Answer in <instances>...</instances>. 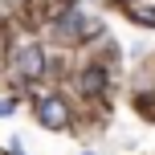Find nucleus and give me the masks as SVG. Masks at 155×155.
Listing matches in <instances>:
<instances>
[{"label":"nucleus","instance_id":"f257e3e1","mask_svg":"<svg viewBox=\"0 0 155 155\" xmlns=\"http://www.w3.org/2000/svg\"><path fill=\"white\" fill-rule=\"evenodd\" d=\"M37 118L49 131H61V127H70V106H65L57 94H45V98L37 102Z\"/></svg>","mask_w":155,"mask_h":155},{"label":"nucleus","instance_id":"f03ea898","mask_svg":"<svg viewBox=\"0 0 155 155\" xmlns=\"http://www.w3.org/2000/svg\"><path fill=\"white\" fill-rule=\"evenodd\" d=\"M16 70H21L25 78H37L41 70H45V53H41L37 45H25L21 53H16Z\"/></svg>","mask_w":155,"mask_h":155},{"label":"nucleus","instance_id":"7ed1b4c3","mask_svg":"<svg viewBox=\"0 0 155 155\" xmlns=\"http://www.w3.org/2000/svg\"><path fill=\"white\" fill-rule=\"evenodd\" d=\"M78 21H82V16H78V8H70V16H61V33L70 29V25H78ZM98 29H102L98 21H86L82 29H78V37H94V33H98Z\"/></svg>","mask_w":155,"mask_h":155},{"label":"nucleus","instance_id":"20e7f679","mask_svg":"<svg viewBox=\"0 0 155 155\" xmlns=\"http://www.w3.org/2000/svg\"><path fill=\"white\" fill-rule=\"evenodd\" d=\"M102 86H106V74H102L98 65H94V70H86V74H82V90H86V94H98Z\"/></svg>","mask_w":155,"mask_h":155},{"label":"nucleus","instance_id":"39448f33","mask_svg":"<svg viewBox=\"0 0 155 155\" xmlns=\"http://www.w3.org/2000/svg\"><path fill=\"white\" fill-rule=\"evenodd\" d=\"M135 16H139V21H147V25H155V8H143V4H135Z\"/></svg>","mask_w":155,"mask_h":155}]
</instances>
